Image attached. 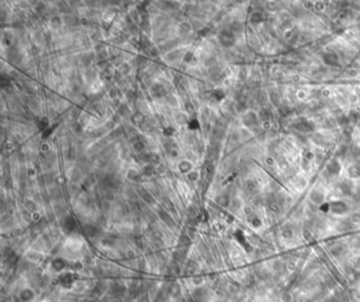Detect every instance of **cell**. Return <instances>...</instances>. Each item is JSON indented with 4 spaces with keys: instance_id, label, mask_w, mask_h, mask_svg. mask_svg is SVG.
Wrapping results in <instances>:
<instances>
[{
    "instance_id": "1",
    "label": "cell",
    "mask_w": 360,
    "mask_h": 302,
    "mask_svg": "<svg viewBox=\"0 0 360 302\" xmlns=\"http://www.w3.org/2000/svg\"><path fill=\"white\" fill-rule=\"evenodd\" d=\"M219 43L224 48H231L235 45V35L229 30H222L218 35Z\"/></svg>"
},
{
    "instance_id": "2",
    "label": "cell",
    "mask_w": 360,
    "mask_h": 302,
    "mask_svg": "<svg viewBox=\"0 0 360 302\" xmlns=\"http://www.w3.org/2000/svg\"><path fill=\"white\" fill-rule=\"evenodd\" d=\"M150 93L155 98H162V97L167 96V91L161 83H154L150 87Z\"/></svg>"
},
{
    "instance_id": "3",
    "label": "cell",
    "mask_w": 360,
    "mask_h": 302,
    "mask_svg": "<svg viewBox=\"0 0 360 302\" xmlns=\"http://www.w3.org/2000/svg\"><path fill=\"white\" fill-rule=\"evenodd\" d=\"M324 59V62L329 66H337L338 65V57L334 54V53H326L323 56Z\"/></svg>"
},
{
    "instance_id": "4",
    "label": "cell",
    "mask_w": 360,
    "mask_h": 302,
    "mask_svg": "<svg viewBox=\"0 0 360 302\" xmlns=\"http://www.w3.org/2000/svg\"><path fill=\"white\" fill-rule=\"evenodd\" d=\"M295 127L298 130H300V131H302V132H307V131L314 130V126L312 125V123H308V122H305V120H302L300 123L296 124Z\"/></svg>"
},
{
    "instance_id": "5",
    "label": "cell",
    "mask_w": 360,
    "mask_h": 302,
    "mask_svg": "<svg viewBox=\"0 0 360 302\" xmlns=\"http://www.w3.org/2000/svg\"><path fill=\"white\" fill-rule=\"evenodd\" d=\"M179 45V39L174 38V39H169V40H167L166 43L162 45L161 48H162V50H163V51H165V52H166V51H169V50L176 49V45Z\"/></svg>"
},
{
    "instance_id": "6",
    "label": "cell",
    "mask_w": 360,
    "mask_h": 302,
    "mask_svg": "<svg viewBox=\"0 0 360 302\" xmlns=\"http://www.w3.org/2000/svg\"><path fill=\"white\" fill-rule=\"evenodd\" d=\"M62 24V19L61 17H59L58 15H54V16L51 18L50 20V26L52 29L54 30H57V29H59Z\"/></svg>"
},
{
    "instance_id": "7",
    "label": "cell",
    "mask_w": 360,
    "mask_h": 302,
    "mask_svg": "<svg viewBox=\"0 0 360 302\" xmlns=\"http://www.w3.org/2000/svg\"><path fill=\"white\" fill-rule=\"evenodd\" d=\"M181 56H182V50H173V51L167 54L166 59L168 62H174V60L180 58Z\"/></svg>"
},
{
    "instance_id": "8",
    "label": "cell",
    "mask_w": 360,
    "mask_h": 302,
    "mask_svg": "<svg viewBox=\"0 0 360 302\" xmlns=\"http://www.w3.org/2000/svg\"><path fill=\"white\" fill-rule=\"evenodd\" d=\"M332 210L336 213H342L346 210V206L342 202H335L332 205Z\"/></svg>"
},
{
    "instance_id": "9",
    "label": "cell",
    "mask_w": 360,
    "mask_h": 302,
    "mask_svg": "<svg viewBox=\"0 0 360 302\" xmlns=\"http://www.w3.org/2000/svg\"><path fill=\"white\" fill-rule=\"evenodd\" d=\"M190 31H191V24H190L189 22L184 21L180 24V26H179V33H180L181 35H186V34H188Z\"/></svg>"
},
{
    "instance_id": "10",
    "label": "cell",
    "mask_w": 360,
    "mask_h": 302,
    "mask_svg": "<svg viewBox=\"0 0 360 302\" xmlns=\"http://www.w3.org/2000/svg\"><path fill=\"white\" fill-rule=\"evenodd\" d=\"M93 58H94V54L93 53H86L83 56H80V62L83 64V66L88 67L91 64Z\"/></svg>"
},
{
    "instance_id": "11",
    "label": "cell",
    "mask_w": 360,
    "mask_h": 302,
    "mask_svg": "<svg viewBox=\"0 0 360 302\" xmlns=\"http://www.w3.org/2000/svg\"><path fill=\"white\" fill-rule=\"evenodd\" d=\"M327 170H329L332 174H336V173L339 172V170H340V165H339V163L337 161H332V162L327 165Z\"/></svg>"
},
{
    "instance_id": "12",
    "label": "cell",
    "mask_w": 360,
    "mask_h": 302,
    "mask_svg": "<svg viewBox=\"0 0 360 302\" xmlns=\"http://www.w3.org/2000/svg\"><path fill=\"white\" fill-rule=\"evenodd\" d=\"M187 120H188V118H187V115H186V114L179 113L176 115V122L179 124V125H181V126L186 125V124H187Z\"/></svg>"
},
{
    "instance_id": "13",
    "label": "cell",
    "mask_w": 360,
    "mask_h": 302,
    "mask_svg": "<svg viewBox=\"0 0 360 302\" xmlns=\"http://www.w3.org/2000/svg\"><path fill=\"white\" fill-rule=\"evenodd\" d=\"M145 148H146V146H145L144 142H142L140 139L135 141V142L133 143V149H134L136 152H143V151L145 150Z\"/></svg>"
},
{
    "instance_id": "14",
    "label": "cell",
    "mask_w": 360,
    "mask_h": 302,
    "mask_svg": "<svg viewBox=\"0 0 360 302\" xmlns=\"http://www.w3.org/2000/svg\"><path fill=\"white\" fill-rule=\"evenodd\" d=\"M117 111H119V115H121V116H127V115H129V114H130V110H129V108L126 106L125 104L119 105V109H117Z\"/></svg>"
},
{
    "instance_id": "15",
    "label": "cell",
    "mask_w": 360,
    "mask_h": 302,
    "mask_svg": "<svg viewBox=\"0 0 360 302\" xmlns=\"http://www.w3.org/2000/svg\"><path fill=\"white\" fill-rule=\"evenodd\" d=\"M166 103L170 107H176L179 105L178 99H176L174 96H172V95H167V96H166Z\"/></svg>"
},
{
    "instance_id": "16",
    "label": "cell",
    "mask_w": 360,
    "mask_h": 302,
    "mask_svg": "<svg viewBox=\"0 0 360 302\" xmlns=\"http://www.w3.org/2000/svg\"><path fill=\"white\" fill-rule=\"evenodd\" d=\"M83 125H81L80 123H78V122L74 123L73 126H72V130H73V132L76 133V134H81V132H83Z\"/></svg>"
},
{
    "instance_id": "17",
    "label": "cell",
    "mask_w": 360,
    "mask_h": 302,
    "mask_svg": "<svg viewBox=\"0 0 360 302\" xmlns=\"http://www.w3.org/2000/svg\"><path fill=\"white\" fill-rule=\"evenodd\" d=\"M66 158L68 160H74L76 158V151L74 148H68L66 151Z\"/></svg>"
},
{
    "instance_id": "18",
    "label": "cell",
    "mask_w": 360,
    "mask_h": 302,
    "mask_svg": "<svg viewBox=\"0 0 360 302\" xmlns=\"http://www.w3.org/2000/svg\"><path fill=\"white\" fill-rule=\"evenodd\" d=\"M64 21H66V23L68 24V26H71L77 24V22H76V18H75V17H73V16H71V15H68V16L64 17Z\"/></svg>"
},
{
    "instance_id": "19",
    "label": "cell",
    "mask_w": 360,
    "mask_h": 302,
    "mask_svg": "<svg viewBox=\"0 0 360 302\" xmlns=\"http://www.w3.org/2000/svg\"><path fill=\"white\" fill-rule=\"evenodd\" d=\"M348 172L352 177H358V175H360V168L358 166H352L348 170Z\"/></svg>"
},
{
    "instance_id": "20",
    "label": "cell",
    "mask_w": 360,
    "mask_h": 302,
    "mask_svg": "<svg viewBox=\"0 0 360 302\" xmlns=\"http://www.w3.org/2000/svg\"><path fill=\"white\" fill-rule=\"evenodd\" d=\"M209 74H210L211 77H218L221 74V69L218 68V67H212L209 70Z\"/></svg>"
},
{
    "instance_id": "21",
    "label": "cell",
    "mask_w": 360,
    "mask_h": 302,
    "mask_svg": "<svg viewBox=\"0 0 360 302\" xmlns=\"http://www.w3.org/2000/svg\"><path fill=\"white\" fill-rule=\"evenodd\" d=\"M190 168H191V164H190L189 162L184 161V162H182V163L180 164V169L182 172H186V171H188Z\"/></svg>"
},
{
    "instance_id": "22",
    "label": "cell",
    "mask_w": 360,
    "mask_h": 302,
    "mask_svg": "<svg viewBox=\"0 0 360 302\" xmlns=\"http://www.w3.org/2000/svg\"><path fill=\"white\" fill-rule=\"evenodd\" d=\"M42 36H43V39H45V43H47V45H50L51 41H52V34H51V32L45 31V33L42 34Z\"/></svg>"
},
{
    "instance_id": "23",
    "label": "cell",
    "mask_w": 360,
    "mask_h": 302,
    "mask_svg": "<svg viewBox=\"0 0 360 302\" xmlns=\"http://www.w3.org/2000/svg\"><path fill=\"white\" fill-rule=\"evenodd\" d=\"M16 158H17V161H18L20 164H23L24 162H26V154H24V152H22V151H18V152H17Z\"/></svg>"
},
{
    "instance_id": "24",
    "label": "cell",
    "mask_w": 360,
    "mask_h": 302,
    "mask_svg": "<svg viewBox=\"0 0 360 302\" xmlns=\"http://www.w3.org/2000/svg\"><path fill=\"white\" fill-rule=\"evenodd\" d=\"M185 111H186V113H187V114L193 113L194 107H193V105H192L190 102H187L186 104H185Z\"/></svg>"
},
{
    "instance_id": "25",
    "label": "cell",
    "mask_w": 360,
    "mask_h": 302,
    "mask_svg": "<svg viewBox=\"0 0 360 302\" xmlns=\"http://www.w3.org/2000/svg\"><path fill=\"white\" fill-rule=\"evenodd\" d=\"M128 177L130 180H133V181H135V180L138 179V171H136V170H134V169H130L128 171Z\"/></svg>"
},
{
    "instance_id": "26",
    "label": "cell",
    "mask_w": 360,
    "mask_h": 302,
    "mask_svg": "<svg viewBox=\"0 0 360 302\" xmlns=\"http://www.w3.org/2000/svg\"><path fill=\"white\" fill-rule=\"evenodd\" d=\"M80 179H81V173L79 172V170L75 169L73 171V173H72V180H73L74 182H77Z\"/></svg>"
},
{
    "instance_id": "27",
    "label": "cell",
    "mask_w": 360,
    "mask_h": 302,
    "mask_svg": "<svg viewBox=\"0 0 360 302\" xmlns=\"http://www.w3.org/2000/svg\"><path fill=\"white\" fill-rule=\"evenodd\" d=\"M131 71V68L128 64H123L121 66V73L123 74H128Z\"/></svg>"
},
{
    "instance_id": "28",
    "label": "cell",
    "mask_w": 360,
    "mask_h": 302,
    "mask_svg": "<svg viewBox=\"0 0 360 302\" xmlns=\"http://www.w3.org/2000/svg\"><path fill=\"white\" fill-rule=\"evenodd\" d=\"M250 20L252 22H258V21H261L262 20V15L260 13H254L252 16H251Z\"/></svg>"
},
{
    "instance_id": "29",
    "label": "cell",
    "mask_w": 360,
    "mask_h": 302,
    "mask_svg": "<svg viewBox=\"0 0 360 302\" xmlns=\"http://www.w3.org/2000/svg\"><path fill=\"white\" fill-rule=\"evenodd\" d=\"M121 134H123V131L121 129H115L111 132V137L112 139H119Z\"/></svg>"
},
{
    "instance_id": "30",
    "label": "cell",
    "mask_w": 360,
    "mask_h": 302,
    "mask_svg": "<svg viewBox=\"0 0 360 302\" xmlns=\"http://www.w3.org/2000/svg\"><path fill=\"white\" fill-rule=\"evenodd\" d=\"M24 206H26V208H28L29 210H35V208H36L35 203L30 200H28L26 203H24Z\"/></svg>"
},
{
    "instance_id": "31",
    "label": "cell",
    "mask_w": 360,
    "mask_h": 302,
    "mask_svg": "<svg viewBox=\"0 0 360 302\" xmlns=\"http://www.w3.org/2000/svg\"><path fill=\"white\" fill-rule=\"evenodd\" d=\"M176 89H178L176 91H178V93L181 95V96H183V95L186 94V90H185V87L183 85H181V84L178 86V87H176Z\"/></svg>"
},
{
    "instance_id": "32",
    "label": "cell",
    "mask_w": 360,
    "mask_h": 302,
    "mask_svg": "<svg viewBox=\"0 0 360 302\" xmlns=\"http://www.w3.org/2000/svg\"><path fill=\"white\" fill-rule=\"evenodd\" d=\"M192 58H193V53H191V52H187L184 56V60L186 62H189Z\"/></svg>"
},
{
    "instance_id": "33",
    "label": "cell",
    "mask_w": 360,
    "mask_h": 302,
    "mask_svg": "<svg viewBox=\"0 0 360 302\" xmlns=\"http://www.w3.org/2000/svg\"><path fill=\"white\" fill-rule=\"evenodd\" d=\"M144 171H145L146 173H147V175L152 174V172H153V166H152V165L146 166V167L144 168Z\"/></svg>"
},
{
    "instance_id": "34",
    "label": "cell",
    "mask_w": 360,
    "mask_h": 302,
    "mask_svg": "<svg viewBox=\"0 0 360 302\" xmlns=\"http://www.w3.org/2000/svg\"><path fill=\"white\" fill-rule=\"evenodd\" d=\"M40 150L42 152H48V151L50 150V145L48 144V143H42L40 146Z\"/></svg>"
},
{
    "instance_id": "35",
    "label": "cell",
    "mask_w": 360,
    "mask_h": 302,
    "mask_svg": "<svg viewBox=\"0 0 360 302\" xmlns=\"http://www.w3.org/2000/svg\"><path fill=\"white\" fill-rule=\"evenodd\" d=\"M130 32H131V34L135 35V34L138 33V26H135L134 24H131V26H130Z\"/></svg>"
},
{
    "instance_id": "36",
    "label": "cell",
    "mask_w": 360,
    "mask_h": 302,
    "mask_svg": "<svg viewBox=\"0 0 360 302\" xmlns=\"http://www.w3.org/2000/svg\"><path fill=\"white\" fill-rule=\"evenodd\" d=\"M198 177H199V175H198V172H190L189 173V177L191 181H195V180L198 179Z\"/></svg>"
},
{
    "instance_id": "37",
    "label": "cell",
    "mask_w": 360,
    "mask_h": 302,
    "mask_svg": "<svg viewBox=\"0 0 360 302\" xmlns=\"http://www.w3.org/2000/svg\"><path fill=\"white\" fill-rule=\"evenodd\" d=\"M79 23H80L81 26H87V24L89 23V21L87 18H81V19H79Z\"/></svg>"
},
{
    "instance_id": "38",
    "label": "cell",
    "mask_w": 360,
    "mask_h": 302,
    "mask_svg": "<svg viewBox=\"0 0 360 302\" xmlns=\"http://www.w3.org/2000/svg\"><path fill=\"white\" fill-rule=\"evenodd\" d=\"M4 148H5V150H12V148H13V143H5V145H4Z\"/></svg>"
},
{
    "instance_id": "39",
    "label": "cell",
    "mask_w": 360,
    "mask_h": 302,
    "mask_svg": "<svg viewBox=\"0 0 360 302\" xmlns=\"http://www.w3.org/2000/svg\"><path fill=\"white\" fill-rule=\"evenodd\" d=\"M115 96H116V91H115V89H112V91H111V97H112V98H115Z\"/></svg>"
}]
</instances>
